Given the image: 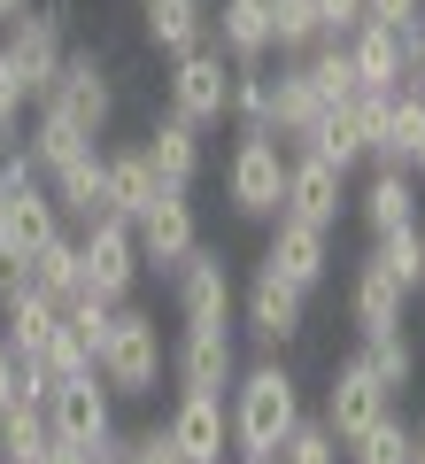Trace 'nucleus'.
Wrapping results in <instances>:
<instances>
[{
	"instance_id": "nucleus-1",
	"label": "nucleus",
	"mask_w": 425,
	"mask_h": 464,
	"mask_svg": "<svg viewBox=\"0 0 425 464\" xmlns=\"http://www.w3.org/2000/svg\"><path fill=\"white\" fill-rule=\"evenodd\" d=\"M225 418H232V464H271L278 441L295 433L302 418V380L278 356H263V364H240L225 387Z\"/></svg>"
},
{
	"instance_id": "nucleus-2",
	"label": "nucleus",
	"mask_w": 425,
	"mask_h": 464,
	"mask_svg": "<svg viewBox=\"0 0 425 464\" xmlns=\"http://www.w3.org/2000/svg\"><path fill=\"white\" fill-rule=\"evenodd\" d=\"M93 372L109 380L116 402H148L155 387H163V372H170V348H163V333H155V317L131 310V302H116V325H109V341H101Z\"/></svg>"
},
{
	"instance_id": "nucleus-3",
	"label": "nucleus",
	"mask_w": 425,
	"mask_h": 464,
	"mask_svg": "<svg viewBox=\"0 0 425 464\" xmlns=\"http://www.w3.org/2000/svg\"><path fill=\"white\" fill-rule=\"evenodd\" d=\"M225 201L247 225H271L278 201H286V140L278 132H240L225 155Z\"/></svg>"
},
{
	"instance_id": "nucleus-4",
	"label": "nucleus",
	"mask_w": 425,
	"mask_h": 464,
	"mask_svg": "<svg viewBox=\"0 0 425 464\" xmlns=\"http://www.w3.org/2000/svg\"><path fill=\"white\" fill-rule=\"evenodd\" d=\"M39 109L70 116L85 140H109V124H116V78H109V63L85 54V47H70L63 70H54V85L39 93Z\"/></svg>"
},
{
	"instance_id": "nucleus-5",
	"label": "nucleus",
	"mask_w": 425,
	"mask_h": 464,
	"mask_svg": "<svg viewBox=\"0 0 425 464\" xmlns=\"http://www.w3.org/2000/svg\"><path fill=\"white\" fill-rule=\"evenodd\" d=\"M163 101H170V116H186V124H194V132L225 124V116H232V63L209 47V39H201V47H186V54H170Z\"/></svg>"
},
{
	"instance_id": "nucleus-6",
	"label": "nucleus",
	"mask_w": 425,
	"mask_h": 464,
	"mask_svg": "<svg viewBox=\"0 0 425 464\" xmlns=\"http://www.w3.org/2000/svg\"><path fill=\"white\" fill-rule=\"evenodd\" d=\"M78 271H85V295L101 302H131V286H140V240H131V217H93V225L78 232Z\"/></svg>"
},
{
	"instance_id": "nucleus-7",
	"label": "nucleus",
	"mask_w": 425,
	"mask_h": 464,
	"mask_svg": "<svg viewBox=\"0 0 425 464\" xmlns=\"http://www.w3.org/2000/svg\"><path fill=\"white\" fill-rule=\"evenodd\" d=\"M232 317H240V333L256 348H271V356H278V348L302 341V325H310V295H302L295 279H278V271L256 264V279L240 286V310H232Z\"/></svg>"
},
{
	"instance_id": "nucleus-8",
	"label": "nucleus",
	"mask_w": 425,
	"mask_h": 464,
	"mask_svg": "<svg viewBox=\"0 0 425 464\" xmlns=\"http://www.w3.org/2000/svg\"><path fill=\"white\" fill-rule=\"evenodd\" d=\"M170 302H179V325H232L240 310V286H232L225 248H194L170 271Z\"/></svg>"
},
{
	"instance_id": "nucleus-9",
	"label": "nucleus",
	"mask_w": 425,
	"mask_h": 464,
	"mask_svg": "<svg viewBox=\"0 0 425 464\" xmlns=\"http://www.w3.org/2000/svg\"><path fill=\"white\" fill-rule=\"evenodd\" d=\"M263 271H278V279H295L302 295H317V286L333 279V232L302 225V217H271V232H263Z\"/></svg>"
},
{
	"instance_id": "nucleus-10",
	"label": "nucleus",
	"mask_w": 425,
	"mask_h": 464,
	"mask_svg": "<svg viewBox=\"0 0 425 464\" xmlns=\"http://www.w3.org/2000/svg\"><path fill=\"white\" fill-rule=\"evenodd\" d=\"M163 433H170V449H179L186 464H232V418H225V395L179 387V402H170Z\"/></svg>"
},
{
	"instance_id": "nucleus-11",
	"label": "nucleus",
	"mask_w": 425,
	"mask_h": 464,
	"mask_svg": "<svg viewBox=\"0 0 425 464\" xmlns=\"http://www.w3.org/2000/svg\"><path fill=\"white\" fill-rule=\"evenodd\" d=\"M278 217H302V225H341L348 217V170L325 163V155H286V201Z\"/></svg>"
},
{
	"instance_id": "nucleus-12",
	"label": "nucleus",
	"mask_w": 425,
	"mask_h": 464,
	"mask_svg": "<svg viewBox=\"0 0 425 464\" xmlns=\"http://www.w3.org/2000/svg\"><path fill=\"white\" fill-rule=\"evenodd\" d=\"M131 240H140V264H148V271H179L186 256L201 248V217H194V194H163L148 217H131Z\"/></svg>"
},
{
	"instance_id": "nucleus-13",
	"label": "nucleus",
	"mask_w": 425,
	"mask_h": 464,
	"mask_svg": "<svg viewBox=\"0 0 425 464\" xmlns=\"http://www.w3.org/2000/svg\"><path fill=\"white\" fill-rule=\"evenodd\" d=\"M232 372H240V341H232V325H186L179 333V348H170V380H179V387L225 395Z\"/></svg>"
},
{
	"instance_id": "nucleus-14",
	"label": "nucleus",
	"mask_w": 425,
	"mask_h": 464,
	"mask_svg": "<svg viewBox=\"0 0 425 464\" xmlns=\"http://www.w3.org/2000/svg\"><path fill=\"white\" fill-rule=\"evenodd\" d=\"M47 426H54V441H93V433H109L116 426L109 380H101V372H70V380L47 395Z\"/></svg>"
},
{
	"instance_id": "nucleus-15",
	"label": "nucleus",
	"mask_w": 425,
	"mask_h": 464,
	"mask_svg": "<svg viewBox=\"0 0 425 464\" xmlns=\"http://www.w3.org/2000/svg\"><path fill=\"white\" fill-rule=\"evenodd\" d=\"M387 411H394V395L372 380V372H363V356H348V364L333 372V387H325V411H317V418H325V426L341 433V449H348L363 426H379Z\"/></svg>"
},
{
	"instance_id": "nucleus-16",
	"label": "nucleus",
	"mask_w": 425,
	"mask_h": 464,
	"mask_svg": "<svg viewBox=\"0 0 425 464\" xmlns=\"http://www.w3.org/2000/svg\"><path fill=\"white\" fill-rule=\"evenodd\" d=\"M140 155H148V170H155V186L163 194H194L201 186V132L186 124V116H155L148 124V140H140Z\"/></svg>"
},
{
	"instance_id": "nucleus-17",
	"label": "nucleus",
	"mask_w": 425,
	"mask_h": 464,
	"mask_svg": "<svg viewBox=\"0 0 425 464\" xmlns=\"http://www.w3.org/2000/svg\"><path fill=\"white\" fill-rule=\"evenodd\" d=\"M209 47L240 63H271V0H209Z\"/></svg>"
},
{
	"instance_id": "nucleus-18",
	"label": "nucleus",
	"mask_w": 425,
	"mask_h": 464,
	"mask_svg": "<svg viewBox=\"0 0 425 464\" xmlns=\"http://www.w3.org/2000/svg\"><path fill=\"white\" fill-rule=\"evenodd\" d=\"M0 54H8V70L24 78V93H32V109H39V93L54 85V70H63L70 39H63V32H47V24H32V16H16L8 32H0Z\"/></svg>"
},
{
	"instance_id": "nucleus-19",
	"label": "nucleus",
	"mask_w": 425,
	"mask_h": 464,
	"mask_svg": "<svg viewBox=\"0 0 425 464\" xmlns=\"http://www.w3.org/2000/svg\"><path fill=\"white\" fill-rule=\"evenodd\" d=\"M418 140H425V93L394 85V93H387V116H379L372 155H363V163H372V170H418Z\"/></svg>"
},
{
	"instance_id": "nucleus-20",
	"label": "nucleus",
	"mask_w": 425,
	"mask_h": 464,
	"mask_svg": "<svg viewBox=\"0 0 425 464\" xmlns=\"http://www.w3.org/2000/svg\"><path fill=\"white\" fill-rule=\"evenodd\" d=\"M418 170H372L363 194H348V209L363 217V232H410L418 225Z\"/></svg>"
},
{
	"instance_id": "nucleus-21",
	"label": "nucleus",
	"mask_w": 425,
	"mask_h": 464,
	"mask_svg": "<svg viewBox=\"0 0 425 464\" xmlns=\"http://www.w3.org/2000/svg\"><path fill=\"white\" fill-rule=\"evenodd\" d=\"M47 186H54V209H63L70 232H85L93 217H116V209H109V163H101V148L78 155V163H63Z\"/></svg>"
},
{
	"instance_id": "nucleus-22",
	"label": "nucleus",
	"mask_w": 425,
	"mask_h": 464,
	"mask_svg": "<svg viewBox=\"0 0 425 464\" xmlns=\"http://www.w3.org/2000/svg\"><path fill=\"white\" fill-rule=\"evenodd\" d=\"M402 317H410V295H402L379 264H356V271H348V325H356V333H394Z\"/></svg>"
},
{
	"instance_id": "nucleus-23",
	"label": "nucleus",
	"mask_w": 425,
	"mask_h": 464,
	"mask_svg": "<svg viewBox=\"0 0 425 464\" xmlns=\"http://www.w3.org/2000/svg\"><path fill=\"white\" fill-rule=\"evenodd\" d=\"M341 47H348L356 85H372V93H394V85H402V32H387V24H356Z\"/></svg>"
},
{
	"instance_id": "nucleus-24",
	"label": "nucleus",
	"mask_w": 425,
	"mask_h": 464,
	"mask_svg": "<svg viewBox=\"0 0 425 464\" xmlns=\"http://www.w3.org/2000/svg\"><path fill=\"white\" fill-rule=\"evenodd\" d=\"M140 24L155 54H186L209 39V0H140Z\"/></svg>"
},
{
	"instance_id": "nucleus-25",
	"label": "nucleus",
	"mask_w": 425,
	"mask_h": 464,
	"mask_svg": "<svg viewBox=\"0 0 425 464\" xmlns=\"http://www.w3.org/2000/svg\"><path fill=\"white\" fill-rule=\"evenodd\" d=\"M54 333H63V302L39 295V286H24V295L0 302V341L16 348V356H32V348H47Z\"/></svg>"
},
{
	"instance_id": "nucleus-26",
	"label": "nucleus",
	"mask_w": 425,
	"mask_h": 464,
	"mask_svg": "<svg viewBox=\"0 0 425 464\" xmlns=\"http://www.w3.org/2000/svg\"><path fill=\"white\" fill-rule=\"evenodd\" d=\"M101 163H109V209L116 217H148L155 201H163V186H155L140 140H131V148H101Z\"/></svg>"
},
{
	"instance_id": "nucleus-27",
	"label": "nucleus",
	"mask_w": 425,
	"mask_h": 464,
	"mask_svg": "<svg viewBox=\"0 0 425 464\" xmlns=\"http://www.w3.org/2000/svg\"><path fill=\"white\" fill-rule=\"evenodd\" d=\"M16 148L32 155V170H39V179H54L63 163H78V155H93L101 140H85L78 124H70V116H54V109H32V140H16Z\"/></svg>"
},
{
	"instance_id": "nucleus-28",
	"label": "nucleus",
	"mask_w": 425,
	"mask_h": 464,
	"mask_svg": "<svg viewBox=\"0 0 425 464\" xmlns=\"http://www.w3.org/2000/svg\"><path fill=\"white\" fill-rule=\"evenodd\" d=\"M317 116H325V101L302 85V70L286 63V70H271V132L286 140V148H302V132H310Z\"/></svg>"
},
{
	"instance_id": "nucleus-29",
	"label": "nucleus",
	"mask_w": 425,
	"mask_h": 464,
	"mask_svg": "<svg viewBox=\"0 0 425 464\" xmlns=\"http://www.w3.org/2000/svg\"><path fill=\"white\" fill-rule=\"evenodd\" d=\"M24 264H32V286L39 295H54V302H70V295H85V271H78V232H54V240H39L32 256H24Z\"/></svg>"
},
{
	"instance_id": "nucleus-30",
	"label": "nucleus",
	"mask_w": 425,
	"mask_h": 464,
	"mask_svg": "<svg viewBox=\"0 0 425 464\" xmlns=\"http://www.w3.org/2000/svg\"><path fill=\"white\" fill-rule=\"evenodd\" d=\"M286 63L302 70V85H310L325 109H341L348 93H356V70H348V47L341 39H317V47H302V54H286Z\"/></svg>"
},
{
	"instance_id": "nucleus-31",
	"label": "nucleus",
	"mask_w": 425,
	"mask_h": 464,
	"mask_svg": "<svg viewBox=\"0 0 425 464\" xmlns=\"http://www.w3.org/2000/svg\"><path fill=\"white\" fill-rule=\"evenodd\" d=\"M47 449H54L47 402H8L0 411V464H39Z\"/></svg>"
},
{
	"instance_id": "nucleus-32",
	"label": "nucleus",
	"mask_w": 425,
	"mask_h": 464,
	"mask_svg": "<svg viewBox=\"0 0 425 464\" xmlns=\"http://www.w3.org/2000/svg\"><path fill=\"white\" fill-rule=\"evenodd\" d=\"M356 356H363V372H372L387 395H402V387L418 380V348H410V333H402V325H394V333H363Z\"/></svg>"
},
{
	"instance_id": "nucleus-33",
	"label": "nucleus",
	"mask_w": 425,
	"mask_h": 464,
	"mask_svg": "<svg viewBox=\"0 0 425 464\" xmlns=\"http://www.w3.org/2000/svg\"><path fill=\"white\" fill-rule=\"evenodd\" d=\"M363 264H379L402 295H418V286H425V232L418 225H410V232H372V256H363Z\"/></svg>"
},
{
	"instance_id": "nucleus-34",
	"label": "nucleus",
	"mask_w": 425,
	"mask_h": 464,
	"mask_svg": "<svg viewBox=\"0 0 425 464\" xmlns=\"http://www.w3.org/2000/svg\"><path fill=\"white\" fill-rule=\"evenodd\" d=\"M232 124L240 132H271V63L232 70Z\"/></svg>"
},
{
	"instance_id": "nucleus-35",
	"label": "nucleus",
	"mask_w": 425,
	"mask_h": 464,
	"mask_svg": "<svg viewBox=\"0 0 425 464\" xmlns=\"http://www.w3.org/2000/svg\"><path fill=\"white\" fill-rule=\"evenodd\" d=\"M341 457H348V449H341V433H333L325 418H310V411H302V418H295V433L278 441V457H271V464H341Z\"/></svg>"
},
{
	"instance_id": "nucleus-36",
	"label": "nucleus",
	"mask_w": 425,
	"mask_h": 464,
	"mask_svg": "<svg viewBox=\"0 0 425 464\" xmlns=\"http://www.w3.org/2000/svg\"><path fill=\"white\" fill-rule=\"evenodd\" d=\"M325 39V24H317V0H271V54H302Z\"/></svg>"
},
{
	"instance_id": "nucleus-37",
	"label": "nucleus",
	"mask_w": 425,
	"mask_h": 464,
	"mask_svg": "<svg viewBox=\"0 0 425 464\" xmlns=\"http://www.w3.org/2000/svg\"><path fill=\"white\" fill-rule=\"evenodd\" d=\"M341 464H410V426L387 411L379 426H363L356 441H348V457H341Z\"/></svg>"
},
{
	"instance_id": "nucleus-38",
	"label": "nucleus",
	"mask_w": 425,
	"mask_h": 464,
	"mask_svg": "<svg viewBox=\"0 0 425 464\" xmlns=\"http://www.w3.org/2000/svg\"><path fill=\"white\" fill-rule=\"evenodd\" d=\"M109 325H116V302H101V295H70V302H63V333L85 348V356H101Z\"/></svg>"
},
{
	"instance_id": "nucleus-39",
	"label": "nucleus",
	"mask_w": 425,
	"mask_h": 464,
	"mask_svg": "<svg viewBox=\"0 0 425 464\" xmlns=\"http://www.w3.org/2000/svg\"><path fill=\"white\" fill-rule=\"evenodd\" d=\"M24 116H32V93H24V78L8 70V54H0V148L24 140Z\"/></svg>"
},
{
	"instance_id": "nucleus-40",
	"label": "nucleus",
	"mask_w": 425,
	"mask_h": 464,
	"mask_svg": "<svg viewBox=\"0 0 425 464\" xmlns=\"http://www.w3.org/2000/svg\"><path fill=\"white\" fill-rule=\"evenodd\" d=\"M363 24H387V32H418L425 0H363Z\"/></svg>"
},
{
	"instance_id": "nucleus-41",
	"label": "nucleus",
	"mask_w": 425,
	"mask_h": 464,
	"mask_svg": "<svg viewBox=\"0 0 425 464\" xmlns=\"http://www.w3.org/2000/svg\"><path fill=\"white\" fill-rule=\"evenodd\" d=\"M317 24H325V39H348L363 24V0H317Z\"/></svg>"
},
{
	"instance_id": "nucleus-42",
	"label": "nucleus",
	"mask_w": 425,
	"mask_h": 464,
	"mask_svg": "<svg viewBox=\"0 0 425 464\" xmlns=\"http://www.w3.org/2000/svg\"><path fill=\"white\" fill-rule=\"evenodd\" d=\"M24 16H32V24H47V32H63V39H70V24H78V0H24Z\"/></svg>"
},
{
	"instance_id": "nucleus-43",
	"label": "nucleus",
	"mask_w": 425,
	"mask_h": 464,
	"mask_svg": "<svg viewBox=\"0 0 425 464\" xmlns=\"http://www.w3.org/2000/svg\"><path fill=\"white\" fill-rule=\"evenodd\" d=\"M8 402H24V356L0 341V411H8Z\"/></svg>"
},
{
	"instance_id": "nucleus-44",
	"label": "nucleus",
	"mask_w": 425,
	"mask_h": 464,
	"mask_svg": "<svg viewBox=\"0 0 425 464\" xmlns=\"http://www.w3.org/2000/svg\"><path fill=\"white\" fill-rule=\"evenodd\" d=\"M39 464H93V449H85V441H54Z\"/></svg>"
},
{
	"instance_id": "nucleus-45",
	"label": "nucleus",
	"mask_w": 425,
	"mask_h": 464,
	"mask_svg": "<svg viewBox=\"0 0 425 464\" xmlns=\"http://www.w3.org/2000/svg\"><path fill=\"white\" fill-rule=\"evenodd\" d=\"M410 464H425V426H410Z\"/></svg>"
},
{
	"instance_id": "nucleus-46",
	"label": "nucleus",
	"mask_w": 425,
	"mask_h": 464,
	"mask_svg": "<svg viewBox=\"0 0 425 464\" xmlns=\"http://www.w3.org/2000/svg\"><path fill=\"white\" fill-rule=\"evenodd\" d=\"M24 16V0H0V32H8V24H16Z\"/></svg>"
},
{
	"instance_id": "nucleus-47",
	"label": "nucleus",
	"mask_w": 425,
	"mask_h": 464,
	"mask_svg": "<svg viewBox=\"0 0 425 464\" xmlns=\"http://www.w3.org/2000/svg\"><path fill=\"white\" fill-rule=\"evenodd\" d=\"M418 179H425V140H418Z\"/></svg>"
},
{
	"instance_id": "nucleus-48",
	"label": "nucleus",
	"mask_w": 425,
	"mask_h": 464,
	"mask_svg": "<svg viewBox=\"0 0 425 464\" xmlns=\"http://www.w3.org/2000/svg\"><path fill=\"white\" fill-rule=\"evenodd\" d=\"M0 201H8V186H0Z\"/></svg>"
},
{
	"instance_id": "nucleus-49",
	"label": "nucleus",
	"mask_w": 425,
	"mask_h": 464,
	"mask_svg": "<svg viewBox=\"0 0 425 464\" xmlns=\"http://www.w3.org/2000/svg\"><path fill=\"white\" fill-rule=\"evenodd\" d=\"M418 232H425V225H418Z\"/></svg>"
}]
</instances>
